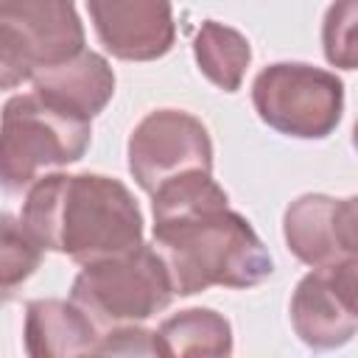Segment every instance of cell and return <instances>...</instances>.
Masks as SVG:
<instances>
[{"instance_id": "obj_1", "label": "cell", "mask_w": 358, "mask_h": 358, "mask_svg": "<svg viewBox=\"0 0 358 358\" xmlns=\"http://www.w3.org/2000/svg\"><path fill=\"white\" fill-rule=\"evenodd\" d=\"M20 221L45 249L81 266L143 243V213L131 190L103 173L39 176L25 193Z\"/></svg>"}, {"instance_id": "obj_2", "label": "cell", "mask_w": 358, "mask_h": 358, "mask_svg": "<svg viewBox=\"0 0 358 358\" xmlns=\"http://www.w3.org/2000/svg\"><path fill=\"white\" fill-rule=\"evenodd\" d=\"M154 246L179 296H193L213 285L252 288L274 271L271 255L252 224L227 204L157 218Z\"/></svg>"}, {"instance_id": "obj_3", "label": "cell", "mask_w": 358, "mask_h": 358, "mask_svg": "<svg viewBox=\"0 0 358 358\" xmlns=\"http://www.w3.org/2000/svg\"><path fill=\"white\" fill-rule=\"evenodd\" d=\"M90 117H81L36 90L14 95L3 106L0 173L3 187L17 193L39 179L42 168L78 162L90 145Z\"/></svg>"}, {"instance_id": "obj_4", "label": "cell", "mask_w": 358, "mask_h": 358, "mask_svg": "<svg viewBox=\"0 0 358 358\" xmlns=\"http://www.w3.org/2000/svg\"><path fill=\"white\" fill-rule=\"evenodd\" d=\"M176 296L165 260L157 246L87 263L73 280L70 299L95 322L101 336L112 327L140 324L171 305Z\"/></svg>"}, {"instance_id": "obj_5", "label": "cell", "mask_w": 358, "mask_h": 358, "mask_svg": "<svg viewBox=\"0 0 358 358\" xmlns=\"http://www.w3.org/2000/svg\"><path fill=\"white\" fill-rule=\"evenodd\" d=\"M84 50L73 0H0V84L11 90Z\"/></svg>"}, {"instance_id": "obj_6", "label": "cell", "mask_w": 358, "mask_h": 358, "mask_svg": "<svg viewBox=\"0 0 358 358\" xmlns=\"http://www.w3.org/2000/svg\"><path fill=\"white\" fill-rule=\"evenodd\" d=\"M252 103L260 120L274 131L299 140H322L341 120L344 84L330 70L302 62H277L257 73Z\"/></svg>"}, {"instance_id": "obj_7", "label": "cell", "mask_w": 358, "mask_h": 358, "mask_svg": "<svg viewBox=\"0 0 358 358\" xmlns=\"http://www.w3.org/2000/svg\"><path fill=\"white\" fill-rule=\"evenodd\" d=\"M129 171L145 193L173 176L213 171V143L204 123L182 109L148 112L129 137Z\"/></svg>"}, {"instance_id": "obj_8", "label": "cell", "mask_w": 358, "mask_h": 358, "mask_svg": "<svg viewBox=\"0 0 358 358\" xmlns=\"http://www.w3.org/2000/svg\"><path fill=\"white\" fill-rule=\"evenodd\" d=\"M101 45L123 62H154L173 48L171 0H87Z\"/></svg>"}, {"instance_id": "obj_9", "label": "cell", "mask_w": 358, "mask_h": 358, "mask_svg": "<svg viewBox=\"0 0 358 358\" xmlns=\"http://www.w3.org/2000/svg\"><path fill=\"white\" fill-rule=\"evenodd\" d=\"M291 324L313 350L341 347L358 333V319L338 296L330 268H313L299 280L291 296Z\"/></svg>"}, {"instance_id": "obj_10", "label": "cell", "mask_w": 358, "mask_h": 358, "mask_svg": "<svg viewBox=\"0 0 358 358\" xmlns=\"http://www.w3.org/2000/svg\"><path fill=\"white\" fill-rule=\"evenodd\" d=\"M25 352L34 358L92 355L101 347V330L70 299H34L25 308Z\"/></svg>"}, {"instance_id": "obj_11", "label": "cell", "mask_w": 358, "mask_h": 358, "mask_svg": "<svg viewBox=\"0 0 358 358\" xmlns=\"http://www.w3.org/2000/svg\"><path fill=\"white\" fill-rule=\"evenodd\" d=\"M31 84L39 95L90 120L103 112L115 95V73L109 62L92 50H81L70 62L36 73Z\"/></svg>"}, {"instance_id": "obj_12", "label": "cell", "mask_w": 358, "mask_h": 358, "mask_svg": "<svg viewBox=\"0 0 358 358\" xmlns=\"http://www.w3.org/2000/svg\"><path fill=\"white\" fill-rule=\"evenodd\" d=\"M336 199L324 193H305L294 199L282 218V235L296 260L310 268L338 266L341 255L333 235Z\"/></svg>"}, {"instance_id": "obj_13", "label": "cell", "mask_w": 358, "mask_h": 358, "mask_svg": "<svg viewBox=\"0 0 358 358\" xmlns=\"http://www.w3.org/2000/svg\"><path fill=\"white\" fill-rule=\"evenodd\" d=\"M157 347L165 358L182 355H229L232 352V327L229 322L210 308L179 310L157 327Z\"/></svg>"}, {"instance_id": "obj_14", "label": "cell", "mask_w": 358, "mask_h": 358, "mask_svg": "<svg viewBox=\"0 0 358 358\" xmlns=\"http://www.w3.org/2000/svg\"><path fill=\"white\" fill-rule=\"evenodd\" d=\"M193 56H196L199 70L218 90L235 92V90H241V81L252 62V48L241 31H235L224 22L207 20L196 31Z\"/></svg>"}, {"instance_id": "obj_15", "label": "cell", "mask_w": 358, "mask_h": 358, "mask_svg": "<svg viewBox=\"0 0 358 358\" xmlns=\"http://www.w3.org/2000/svg\"><path fill=\"white\" fill-rule=\"evenodd\" d=\"M42 243L28 232L22 221L3 215V246H0V288L6 296L14 294L42 263Z\"/></svg>"}, {"instance_id": "obj_16", "label": "cell", "mask_w": 358, "mask_h": 358, "mask_svg": "<svg viewBox=\"0 0 358 358\" xmlns=\"http://www.w3.org/2000/svg\"><path fill=\"white\" fill-rule=\"evenodd\" d=\"M324 59L341 70H358V0H333L322 22Z\"/></svg>"}, {"instance_id": "obj_17", "label": "cell", "mask_w": 358, "mask_h": 358, "mask_svg": "<svg viewBox=\"0 0 358 358\" xmlns=\"http://www.w3.org/2000/svg\"><path fill=\"white\" fill-rule=\"evenodd\" d=\"M101 355H159L157 347V330H145L140 324H123L112 327L101 336Z\"/></svg>"}, {"instance_id": "obj_18", "label": "cell", "mask_w": 358, "mask_h": 358, "mask_svg": "<svg viewBox=\"0 0 358 358\" xmlns=\"http://www.w3.org/2000/svg\"><path fill=\"white\" fill-rule=\"evenodd\" d=\"M333 235H336L341 263L344 260H358V196L336 199Z\"/></svg>"}, {"instance_id": "obj_19", "label": "cell", "mask_w": 358, "mask_h": 358, "mask_svg": "<svg viewBox=\"0 0 358 358\" xmlns=\"http://www.w3.org/2000/svg\"><path fill=\"white\" fill-rule=\"evenodd\" d=\"M327 268H330V280H333L338 296L347 302V308L358 319V260H344V263L327 266Z\"/></svg>"}, {"instance_id": "obj_20", "label": "cell", "mask_w": 358, "mask_h": 358, "mask_svg": "<svg viewBox=\"0 0 358 358\" xmlns=\"http://www.w3.org/2000/svg\"><path fill=\"white\" fill-rule=\"evenodd\" d=\"M352 145H355V151H358V123H355V129H352Z\"/></svg>"}]
</instances>
